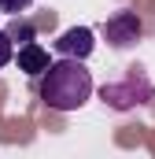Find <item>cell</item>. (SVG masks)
Here are the masks:
<instances>
[{
    "mask_svg": "<svg viewBox=\"0 0 155 159\" xmlns=\"http://www.w3.org/2000/svg\"><path fill=\"white\" fill-rule=\"evenodd\" d=\"M92 48H96V41H92L89 26H70L67 34H59V41H55V52L59 56H74V59H85Z\"/></svg>",
    "mask_w": 155,
    "mask_h": 159,
    "instance_id": "4",
    "label": "cell"
},
{
    "mask_svg": "<svg viewBox=\"0 0 155 159\" xmlns=\"http://www.w3.org/2000/svg\"><path fill=\"white\" fill-rule=\"evenodd\" d=\"M15 63H19V70H22V74H30V78H41V74L52 67L48 48H44V44H37V41H26V44L15 52Z\"/></svg>",
    "mask_w": 155,
    "mask_h": 159,
    "instance_id": "5",
    "label": "cell"
},
{
    "mask_svg": "<svg viewBox=\"0 0 155 159\" xmlns=\"http://www.w3.org/2000/svg\"><path fill=\"white\" fill-rule=\"evenodd\" d=\"M89 96H92V74H89V67L81 59H74V56L55 59L41 74V100L52 111H78Z\"/></svg>",
    "mask_w": 155,
    "mask_h": 159,
    "instance_id": "1",
    "label": "cell"
},
{
    "mask_svg": "<svg viewBox=\"0 0 155 159\" xmlns=\"http://www.w3.org/2000/svg\"><path fill=\"white\" fill-rule=\"evenodd\" d=\"M7 34H11V41H22V44H26V41H33V26L19 19V22H11V30H7Z\"/></svg>",
    "mask_w": 155,
    "mask_h": 159,
    "instance_id": "7",
    "label": "cell"
},
{
    "mask_svg": "<svg viewBox=\"0 0 155 159\" xmlns=\"http://www.w3.org/2000/svg\"><path fill=\"white\" fill-rule=\"evenodd\" d=\"M11 59H15V41H11L7 30H0V70H4Z\"/></svg>",
    "mask_w": 155,
    "mask_h": 159,
    "instance_id": "6",
    "label": "cell"
},
{
    "mask_svg": "<svg viewBox=\"0 0 155 159\" xmlns=\"http://www.w3.org/2000/svg\"><path fill=\"white\" fill-rule=\"evenodd\" d=\"M140 15L137 11H115L107 22H104V37L107 44H115V48H129V44H137L140 41Z\"/></svg>",
    "mask_w": 155,
    "mask_h": 159,
    "instance_id": "2",
    "label": "cell"
},
{
    "mask_svg": "<svg viewBox=\"0 0 155 159\" xmlns=\"http://www.w3.org/2000/svg\"><path fill=\"white\" fill-rule=\"evenodd\" d=\"M137 89H152V85L133 70V74H126L122 85H104V100H107L111 107H118V111H126V107L140 104V100H137Z\"/></svg>",
    "mask_w": 155,
    "mask_h": 159,
    "instance_id": "3",
    "label": "cell"
},
{
    "mask_svg": "<svg viewBox=\"0 0 155 159\" xmlns=\"http://www.w3.org/2000/svg\"><path fill=\"white\" fill-rule=\"evenodd\" d=\"M33 0H0V15H22Z\"/></svg>",
    "mask_w": 155,
    "mask_h": 159,
    "instance_id": "8",
    "label": "cell"
}]
</instances>
